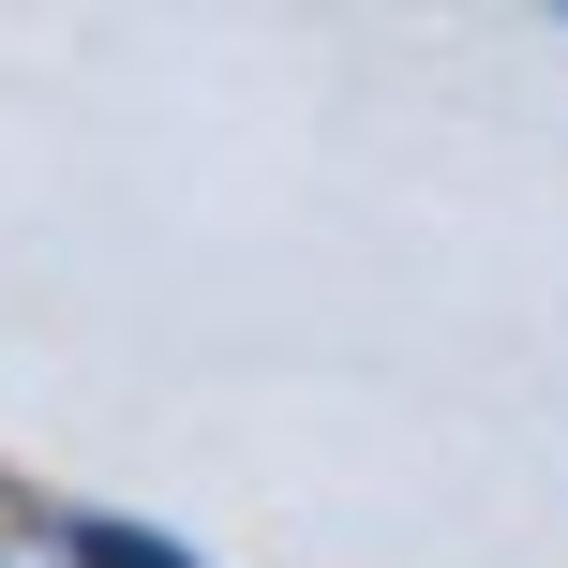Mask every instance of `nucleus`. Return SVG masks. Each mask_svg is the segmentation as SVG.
<instances>
[{
	"label": "nucleus",
	"mask_w": 568,
	"mask_h": 568,
	"mask_svg": "<svg viewBox=\"0 0 568 568\" xmlns=\"http://www.w3.org/2000/svg\"><path fill=\"white\" fill-rule=\"evenodd\" d=\"M75 568H195V554L150 539V524H75Z\"/></svg>",
	"instance_id": "f257e3e1"
}]
</instances>
